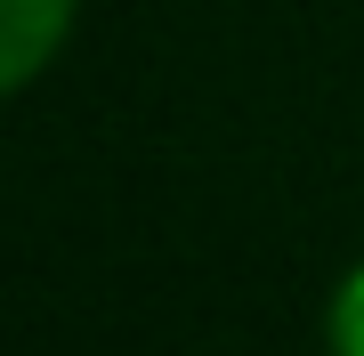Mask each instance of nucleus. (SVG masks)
Instances as JSON below:
<instances>
[{
	"label": "nucleus",
	"instance_id": "1",
	"mask_svg": "<svg viewBox=\"0 0 364 356\" xmlns=\"http://www.w3.org/2000/svg\"><path fill=\"white\" fill-rule=\"evenodd\" d=\"M81 0H0V90H33L49 57L73 41Z\"/></svg>",
	"mask_w": 364,
	"mask_h": 356
},
{
	"label": "nucleus",
	"instance_id": "2",
	"mask_svg": "<svg viewBox=\"0 0 364 356\" xmlns=\"http://www.w3.org/2000/svg\"><path fill=\"white\" fill-rule=\"evenodd\" d=\"M324 356H364V259L332 284V300H324Z\"/></svg>",
	"mask_w": 364,
	"mask_h": 356
}]
</instances>
